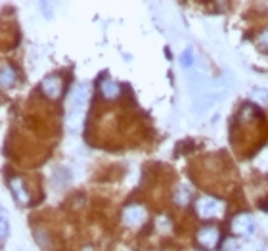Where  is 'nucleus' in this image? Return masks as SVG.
Listing matches in <instances>:
<instances>
[{"mask_svg": "<svg viewBox=\"0 0 268 251\" xmlns=\"http://www.w3.org/2000/svg\"><path fill=\"white\" fill-rule=\"evenodd\" d=\"M196 209L199 211V215L209 217V215H217L222 209V201L217 198H201L196 201Z\"/></svg>", "mask_w": 268, "mask_h": 251, "instance_id": "7ed1b4c3", "label": "nucleus"}, {"mask_svg": "<svg viewBox=\"0 0 268 251\" xmlns=\"http://www.w3.org/2000/svg\"><path fill=\"white\" fill-rule=\"evenodd\" d=\"M259 43H261V46H268V29L262 31L261 35H259Z\"/></svg>", "mask_w": 268, "mask_h": 251, "instance_id": "423d86ee", "label": "nucleus"}, {"mask_svg": "<svg viewBox=\"0 0 268 251\" xmlns=\"http://www.w3.org/2000/svg\"><path fill=\"white\" fill-rule=\"evenodd\" d=\"M67 87V82H61V79L59 77H56V75H52V77H46L43 81V85H40V89H43V92L46 94V96L50 98H58L59 94H61V90Z\"/></svg>", "mask_w": 268, "mask_h": 251, "instance_id": "f03ea898", "label": "nucleus"}, {"mask_svg": "<svg viewBox=\"0 0 268 251\" xmlns=\"http://www.w3.org/2000/svg\"><path fill=\"white\" fill-rule=\"evenodd\" d=\"M232 228L234 232H238V234H251V232H253V222H251V219H249L245 213H241L238 215L236 221L232 222Z\"/></svg>", "mask_w": 268, "mask_h": 251, "instance_id": "20e7f679", "label": "nucleus"}, {"mask_svg": "<svg viewBox=\"0 0 268 251\" xmlns=\"http://www.w3.org/2000/svg\"><path fill=\"white\" fill-rule=\"evenodd\" d=\"M4 238H6V221L2 219V240H4Z\"/></svg>", "mask_w": 268, "mask_h": 251, "instance_id": "0eeeda50", "label": "nucleus"}, {"mask_svg": "<svg viewBox=\"0 0 268 251\" xmlns=\"http://www.w3.org/2000/svg\"><path fill=\"white\" fill-rule=\"evenodd\" d=\"M125 219L129 221V224H140V222L146 219V213L140 209V207H134V209H129V211H125Z\"/></svg>", "mask_w": 268, "mask_h": 251, "instance_id": "39448f33", "label": "nucleus"}, {"mask_svg": "<svg viewBox=\"0 0 268 251\" xmlns=\"http://www.w3.org/2000/svg\"><path fill=\"white\" fill-rule=\"evenodd\" d=\"M220 230L215 228V226H203V228L197 230L196 234V240L197 244L201 245V247H217L220 244Z\"/></svg>", "mask_w": 268, "mask_h": 251, "instance_id": "f257e3e1", "label": "nucleus"}]
</instances>
